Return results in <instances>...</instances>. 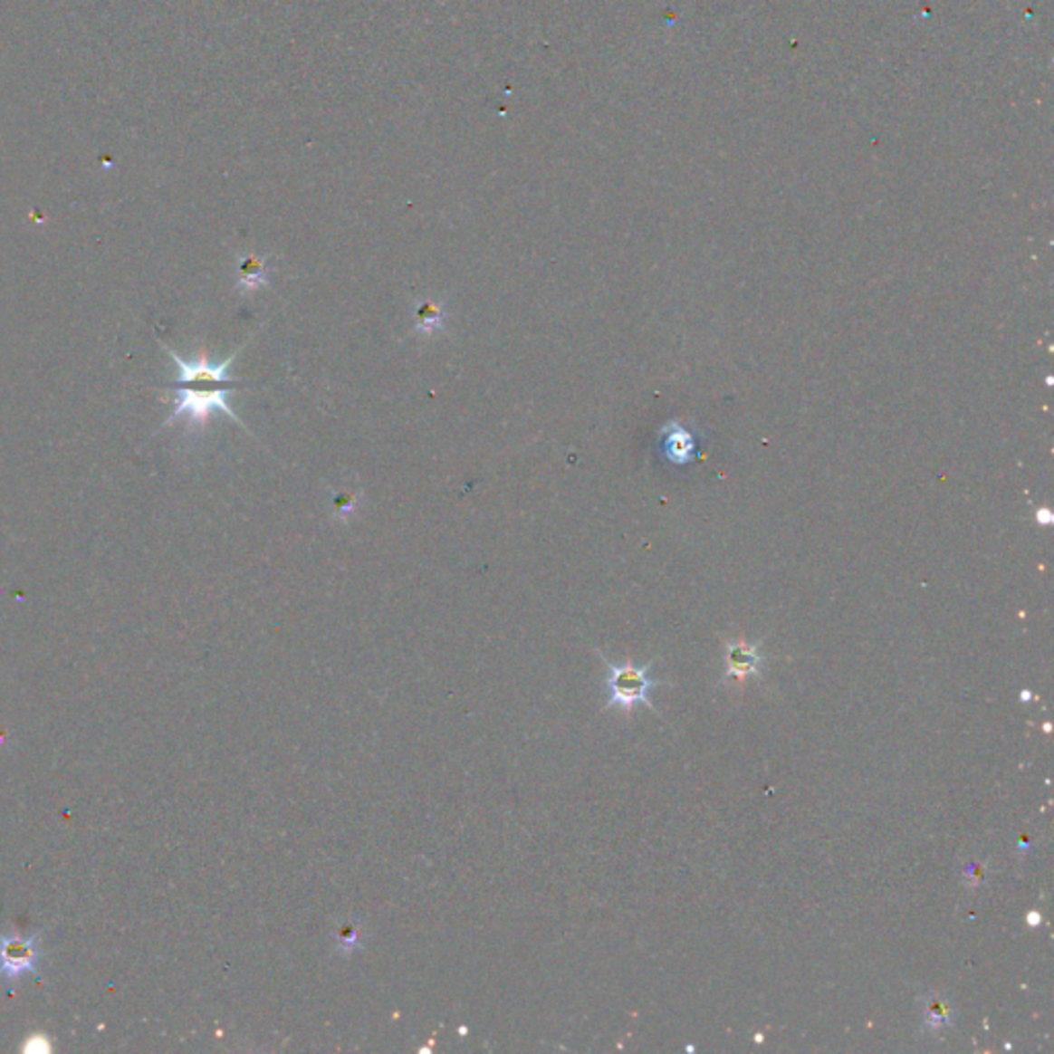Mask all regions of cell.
I'll list each match as a JSON object with an SVG mask.
<instances>
[{"mask_svg": "<svg viewBox=\"0 0 1054 1054\" xmlns=\"http://www.w3.org/2000/svg\"><path fill=\"white\" fill-rule=\"evenodd\" d=\"M42 962L40 937H21L19 933H0V981L14 982L21 976L35 973Z\"/></svg>", "mask_w": 1054, "mask_h": 1054, "instance_id": "3957f363", "label": "cell"}, {"mask_svg": "<svg viewBox=\"0 0 1054 1054\" xmlns=\"http://www.w3.org/2000/svg\"><path fill=\"white\" fill-rule=\"evenodd\" d=\"M446 320H447L446 307H443L439 301L423 299L417 301V305H414V330H417L418 334L433 336L436 332H441L443 326H446Z\"/></svg>", "mask_w": 1054, "mask_h": 1054, "instance_id": "52a82bcc", "label": "cell"}, {"mask_svg": "<svg viewBox=\"0 0 1054 1054\" xmlns=\"http://www.w3.org/2000/svg\"><path fill=\"white\" fill-rule=\"evenodd\" d=\"M270 268L266 258L244 255L237 264V289L239 292H252L268 287Z\"/></svg>", "mask_w": 1054, "mask_h": 1054, "instance_id": "5b68a950", "label": "cell"}, {"mask_svg": "<svg viewBox=\"0 0 1054 1054\" xmlns=\"http://www.w3.org/2000/svg\"><path fill=\"white\" fill-rule=\"evenodd\" d=\"M727 674L732 677L756 674L760 666H762V655L758 653L756 645L727 643Z\"/></svg>", "mask_w": 1054, "mask_h": 1054, "instance_id": "8992f818", "label": "cell"}, {"mask_svg": "<svg viewBox=\"0 0 1054 1054\" xmlns=\"http://www.w3.org/2000/svg\"><path fill=\"white\" fill-rule=\"evenodd\" d=\"M661 435H664V446H661V449H664V455L669 462L676 465L688 464L692 459V454H695V439H692L688 428L677 423V420H672V423L664 425Z\"/></svg>", "mask_w": 1054, "mask_h": 1054, "instance_id": "277c9868", "label": "cell"}, {"mask_svg": "<svg viewBox=\"0 0 1054 1054\" xmlns=\"http://www.w3.org/2000/svg\"><path fill=\"white\" fill-rule=\"evenodd\" d=\"M363 493L357 491V493H338L334 494L332 499V507H334V517L338 522H349L355 513L357 507H359V501Z\"/></svg>", "mask_w": 1054, "mask_h": 1054, "instance_id": "ba28073f", "label": "cell"}, {"mask_svg": "<svg viewBox=\"0 0 1054 1054\" xmlns=\"http://www.w3.org/2000/svg\"><path fill=\"white\" fill-rule=\"evenodd\" d=\"M598 655L601 657V661H604V666L608 667L606 709L632 711V706L645 704V706H649L651 711H655L651 700H649V692L655 686H659L661 682L651 677L653 664L643 666V667L630 664V661H627V664H614V661L606 659L599 651H598Z\"/></svg>", "mask_w": 1054, "mask_h": 1054, "instance_id": "7a4b0ae2", "label": "cell"}, {"mask_svg": "<svg viewBox=\"0 0 1054 1054\" xmlns=\"http://www.w3.org/2000/svg\"><path fill=\"white\" fill-rule=\"evenodd\" d=\"M927 1020H929L927 1023H933V1026H935V1028L944 1026V1023H947V1020H950V1009H947V1005L941 1003L939 999H935V1001H933V1003L929 1005Z\"/></svg>", "mask_w": 1054, "mask_h": 1054, "instance_id": "9c48e42d", "label": "cell"}, {"mask_svg": "<svg viewBox=\"0 0 1054 1054\" xmlns=\"http://www.w3.org/2000/svg\"><path fill=\"white\" fill-rule=\"evenodd\" d=\"M163 349L169 352L173 363L179 369V378L168 386L173 394H176V400H173L176 406H173L169 418L163 423V428L176 425L177 420L184 417L187 431H200V428H205L208 425L210 414L215 410H221L227 414L233 423H237L241 428L247 431V426L241 423V418L233 412L227 402V396L233 389H237V386L239 388L250 386V383L229 378V367L244 346H241L237 352H233L227 360H223V363L218 365L210 363L205 350L200 352L198 360L187 363V360L179 357L176 350H171L168 344H163Z\"/></svg>", "mask_w": 1054, "mask_h": 1054, "instance_id": "6da1fadb", "label": "cell"}]
</instances>
